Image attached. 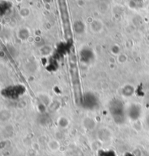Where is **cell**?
<instances>
[{
	"label": "cell",
	"mask_w": 149,
	"mask_h": 156,
	"mask_svg": "<svg viewBox=\"0 0 149 156\" xmlns=\"http://www.w3.org/2000/svg\"><path fill=\"white\" fill-rule=\"evenodd\" d=\"M69 64H70V72L71 75V80L74 86V95L76 102L79 103L81 98V90H80V83L79 79V74H78L77 65H76V59L74 53L71 52L69 56Z\"/></svg>",
	"instance_id": "1"
}]
</instances>
